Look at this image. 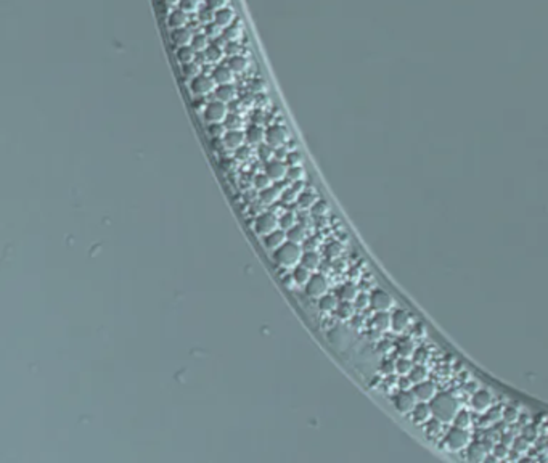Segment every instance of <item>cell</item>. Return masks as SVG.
Wrapping results in <instances>:
<instances>
[{"label": "cell", "instance_id": "32", "mask_svg": "<svg viewBox=\"0 0 548 463\" xmlns=\"http://www.w3.org/2000/svg\"><path fill=\"white\" fill-rule=\"evenodd\" d=\"M338 298L341 301H354L357 299V289L354 285H351V283H346V285H342L338 291Z\"/></svg>", "mask_w": 548, "mask_h": 463}, {"label": "cell", "instance_id": "6", "mask_svg": "<svg viewBox=\"0 0 548 463\" xmlns=\"http://www.w3.org/2000/svg\"><path fill=\"white\" fill-rule=\"evenodd\" d=\"M304 288H305L307 296L314 299H320L328 291V282H326V278L323 275H320V273H312V277H310V280L307 282V285Z\"/></svg>", "mask_w": 548, "mask_h": 463}, {"label": "cell", "instance_id": "20", "mask_svg": "<svg viewBox=\"0 0 548 463\" xmlns=\"http://www.w3.org/2000/svg\"><path fill=\"white\" fill-rule=\"evenodd\" d=\"M236 19L238 18H236L235 8H231V7H225L222 10H219V12H215V23L219 26H222L224 29L233 24Z\"/></svg>", "mask_w": 548, "mask_h": 463}, {"label": "cell", "instance_id": "24", "mask_svg": "<svg viewBox=\"0 0 548 463\" xmlns=\"http://www.w3.org/2000/svg\"><path fill=\"white\" fill-rule=\"evenodd\" d=\"M227 65L231 68V71H233L235 74H241V72H245L247 68H249V60L243 55H235V56H229Z\"/></svg>", "mask_w": 548, "mask_h": 463}, {"label": "cell", "instance_id": "55", "mask_svg": "<svg viewBox=\"0 0 548 463\" xmlns=\"http://www.w3.org/2000/svg\"><path fill=\"white\" fill-rule=\"evenodd\" d=\"M399 352L402 356H407V354H410V352H412V343H410V339L408 338H402L400 339V343H399Z\"/></svg>", "mask_w": 548, "mask_h": 463}, {"label": "cell", "instance_id": "59", "mask_svg": "<svg viewBox=\"0 0 548 463\" xmlns=\"http://www.w3.org/2000/svg\"><path fill=\"white\" fill-rule=\"evenodd\" d=\"M317 243H318V240L314 238V236L312 238H307L305 240V248H307V251H315V248L318 246Z\"/></svg>", "mask_w": 548, "mask_h": 463}, {"label": "cell", "instance_id": "34", "mask_svg": "<svg viewBox=\"0 0 548 463\" xmlns=\"http://www.w3.org/2000/svg\"><path fill=\"white\" fill-rule=\"evenodd\" d=\"M318 199H317V196H315V195L312 193V192H307V190H304L301 195H299V198H298V204L301 208H304V209H312L314 208V204L317 203Z\"/></svg>", "mask_w": 548, "mask_h": 463}, {"label": "cell", "instance_id": "21", "mask_svg": "<svg viewBox=\"0 0 548 463\" xmlns=\"http://www.w3.org/2000/svg\"><path fill=\"white\" fill-rule=\"evenodd\" d=\"M215 100H220L224 103H230L236 98V87L233 84H222V86H217L214 92Z\"/></svg>", "mask_w": 548, "mask_h": 463}, {"label": "cell", "instance_id": "51", "mask_svg": "<svg viewBox=\"0 0 548 463\" xmlns=\"http://www.w3.org/2000/svg\"><path fill=\"white\" fill-rule=\"evenodd\" d=\"M241 47L238 42H225V53L229 56H235V55H241Z\"/></svg>", "mask_w": 548, "mask_h": 463}, {"label": "cell", "instance_id": "62", "mask_svg": "<svg viewBox=\"0 0 548 463\" xmlns=\"http://www.w3.org/2000/svg\"><path fill=\"white\" fill-rule=\"evenodd\" d=\"M383 368H384V370H386V373H391V372H392V368H394V365H392V364H388V365H383Z\"/></svg>", "mask_w": 548, "mask_h": 463}, {"label": "cell", "instance_id": "18", "mask_svg": "<svg viewBox=\"0 0 548 463\" xmlns=\"http://www.w3.org/2000/svg\"><path fill=\"white\" fill-rule=\"evenodd\" d=\"M190 21V15L187 12H183L182 8H174L171 15L167 17V24H169L171 29H177V28H185Z\"/></svg>", "mask_w": 548, "mask_h": 463}, {"label": "cell", "instance_id": "2", "mask_svg": "<svg viewBox=\"0 0 548 463\" xmlns=\"http://www.w3.org/2000/svg\"><path fill=\"white\" fill-rule=\"evenodd\" d=\"M433 415L439 420H452L457 417V402L449 394H439L431 402Z\"/></svg>", "mask_w": 548, "mask_h": 463}, {"label": "cell", "instance_id": "58", "mask_svg": "<svg viewBox=\"0 0 548 463\" xmlns=\"http://www.w3.org/2000/svg\"><path fill=\"white\" fill-rule=\"evenodd\" d=\"M288 155H289V150L286 148V145H284V146H278V148H275V158H277V160L286 161Z\"/></svg>", "mask_w": 548, "mask_h": 463}, {"label": "cell", "instance_id": "43", "mask_svg": "<svg viewBox=\"0 0 548 463\" xmlns=\"http://www.w3.org/2000/svg\"><path fill=\"white\" fill-rule=\"evenodd\" d=\"M273 185V180L270 177L267 176V174L264 172V174H257V176L254 177V187L257 188V190H265V188H268V187H272Z\"/></svg>", "mask_w": 548, "mask_h": 463}, {"label": "cell", "instance_id": "14", "mask_svg": "<svg viewBox=\"0 0 548 463\" xmlns=\"http://www.w3.org/2000/svg\"><path fill=\"white\" fill-rule=\"evenodd\" d=\"M194 37V33L190 28H177L171 31V40L176 47H183V45H190Z\"/></svg>", "mask_w": 548, "mask_h": 463}, {"label": "cell", "instance_id": "25", "mask_svg": "<svg viewBox=\"0 0 548 463\" xmlns=\"http://www.w3.org/2000/svg\"><path fill=\"white\" fill-rule=\"evenodd\" d=\"M282 190L277 185H272L261 192V201L264 204H275L278 199H282Z\"/></svg>", "mask_w": 548, "mask_h": 463}, {"label": "cell", "instance_id": "22", "mask_svg": "<svg viewBox=\"0 0 548 463\" xmlns=\"http://www.w3.org/2000/svg\"><path fill=\"white\" fill-rule=\"evenodd\" d=\"M433 417V409L428 404H416L412 410V418L415 423H428Z\"/></svg>", "mask_w": 548, "mask_h": 463}, {"label": "cell", "instance_id": "52", "mask_svg": "<svg viewBox=\"0 0 548 463\" xmlns=\"http://www.w3.org/2000/svg\"><path fill=\"white\" fill-rule=\"evenodd\" d=\"M468 425H470V415H468L466 412H460V413H457V417H455V426H458V428H466Z\"/></svg>", "mask_w": 548, "mask_h": 463}, {"label": "cell", "instance_id": "45", "mask_svg": "<svg viewBox=\"0 0 548 463\" xmlns=\"http://www.w3.org/2000/svg\"><path fill=\"white\" fill-rule=\"evenodd\" d=\"M229 127L225 125V123H215V124H209V134L214 137V139H224V135L227 134Z\"/></svg>", "mask_w": 548, "mask_h": 463}, {"label": "cell", "instance_id": "30", "mask_svg": "<svg viewBox=\"0 0 548 463\" xmlns=\"http://www.w3.org/2000/svg\"><path fill=\"white\" fill-rule=\"evenodd\" d=\"M209 40L211 39L204 33H198V34H194V37H193L192 44H190V45L193 47V50L196 52L198 55H201V53H204V52H206V49L211 45Z\"/></svg>", "mask_w": 548, "mask_h": 463}, {"label": "cell", "instance_id": "12", "mask_svg": "<svg viewBox=\"0 0 548 463\" xmlns=\"http://www.w3.org/2000/svg\"><path fill=\"white\" fill-rule=\"evenodd\" d=\"M211 76L214 77L217 86H222V84H233L235 72L231 71V68L229 65H215L212 72H211Z\"/></svg>", "mask_w": 548, "mask_h": 463}, {"label": "cell", "instance_id": "10", "mask_svg": "<svg viewBox=\"0 0 548 463\" xmlns=\"http://www.w3.org/2000/svg\"><path fill=\"white\" fill-rule=\"evenodd\" d=\"M224 145L229 150H238L246 143V134L241 129H229L224 135Z\"/></svg>", "mask_w": 548, "mask_h": 463}, {"label": "cell", "instance_id": "3", "mask_svg": "<svg viewBox=\"0 0 548 463\" xmlns=\"http://www.w3.org/2000/svg\"><path fill=\"white\" fill-rule=\"evenodd\" d=\"M203 118L209 124L225 123V119L229 118V107H227V103L220 102V100H214V102H209L206 107H204V109H203Z\"/></svg>", "mask_w": 548, "mask_h": 463}, {"label": "cell", "instance_id": "47", "mask_svg": "<svg viewBox=\"0 0 548 463\" xmlns=\"http://www.w3.org/2000/svg\"><path fill=\"white\" fill-rule=\"evenodd\" d=\"M328 211H330L328 203L323 201V199H318V201L315 203V204H314V208H312L314 215H325Z\"/></svg>", "mask_w": 548, "mask_h": 463}, {"label": "cell", "instance_id": "5", "mask_svg": "<svg viewBox=\"0 0 548 463\" xmlns=\"http://www.w3.org/2000/svg\"><path fill=\"white\" fill-rule=\"evenodd\" d=\"M277 229H280V220L272 213H261L254 220V232L261 236L272 233Z\"/></svg>", "mask_w": 548, "mask_h": 463}, {"label": "cell", "instance_id": "63", "mask_svg": "<svg viewBox=\"0 0 548 463\" xmlns=\"http://www.w3.org/2000/svg\"><path fill=\"white\" fill-rule=\"evenodd\" d=\"M424 356H426V352H424V351H420V352H416V354H415L416 359H423Z\"/></svg>", "mask_w": 548, "mask_h": 463}, {"label": "cell", "instance_id": "4", "mask_svg": "<svg viewBox=\"0 0 548 463\" xmlns=\"http://www.w3.org/2000/svg\"><path fill=\"white\" fill-rule=\"evenodd\" d=\"M215 89H217V82L211 74H199L190 81V90L196 97H208L215 92Z\"/></svg>", "mask_w": 548, "mask_h": 463}, {"label": "cell", "instance_id": "53", "mask_svg": "<svg viewBox=\"0 0 548 463\" xmlns=\"http://www.w3.org/2000/svg\"><path fill=\"white\" fill-rule=\"evenodd\" d=\"M225 125L229 129H240L241 127V119L236 114H229V118L225 119Z\"/></svg>", "mask_w": 548, "mask_h": 463}, {"label": "cell", "instance_id": "33", "mask_svg": "<svg viewBox=\"0 0 548 463\" xmlns=\"http://www.w3.org/2000/svg\"><path fill=\"white\" fill-rule=\"evenodd\" d=\"M391 325L396 331H402L405 328V325H407V314H405V310H396L392 314Z\"/></svg>", "mask_w": 548, "mask_h": 463}, {"label": "cell", "instance_id": "19", "mask_svg": "<svg viewBox=\"0 0 548 463\" xmlns=\"http://www.w3.org/2000/svg\"><path fill=\"white\" fill-rule=\"evenodd\" d=\"M245 33V26L241 23V19H236L233 24L229 26V28L224 29L222 33V39L225 42H238L241 39V36Z\"/></svg>", "mask_w": 548, "mask_h": 463}, {"label": "cell", "instance_id": "31", "mask_svg": "<svg viewBox=\"0 0 548 463\" xmlns=\"http://www.w3.org/2000/svg\"><path fill=\"white\" fill-rule=\"evenodd\" d=\"M339 306L338 296H333V294H325L318 299V307L320 310H325V312H333Z\"/></svg>", "mask_w": 548, "mask_h": 463}, {"label": "cell", "instance_id": "40", "mask_svg": "<svg viewBox=\"0 0 548 463\" xmlns=\"http://www.w3.org/2000/svg\"><path fill=\"white\" fill-rule=\"evenodd\" d=\"M336 314L339 315V319H351L354 315V306L351 304V301H341L338 309H336Z\"/></svg>", "mask_w": 548, "mask_h": 463}, {"label": "cell", "instance_id": "57", "mask_svg": "<svg viewBox=\"0 0 548 463\" xmlns=\"http://www.w3.org/2000/svg\"><path fill=\"white\" fill-rule=\"evenodd\" d=\"M236 151V158H238V160H241V161H245V160H247V158L251 156V150L247 148V146H240L238 150H235Z\"/></svg>", "mask_w": 548, "mask_h": 463}, {"label": "cell", "instance_id": "17", "mask_svg": "<svg viewBox=\"0 0 548 463\" xmlns=\"http://www.w3.org/2000/svg\"><path fill=\"white\" fill-rule=\"evenodd\" d=\"M201 55L204 56V60L208 63H211V65H219L227 53H225V45H219V42H214V44H211L206 49V52Z\"/></svg>", "mask_w": 548, "mask_h": 463}, {"label": "cell", "instance_id": "44", "mask_svg": "<svg viewBox=\"0 0 548 463\" xmlns=\"http://www.w3.org/2000/svg\"><path fill=\"white\" fill-rule=\"evenodd\" d=\"M278 220H280V229H283V230H289L296 225V215H294L293 213L282 214L280 217H278Z\"/></svg>", "mask_w": 548, "mask_h": 463}, {"label": "cell", "instance_id": "38", "mask_svg": "<svg viewBox=\"0 0 548 463\" xmlns=\"http://www.w3.org/2000/svg\"><path fill=\"white\" fill-rule=\"evenodd\" d=\"M489 404H491V396H489L486 391H479L476 396L473 397V407L477 410L486 409Z\"/></svg>", "mask_w": 548, "mask_h": 463}, {"label": "cell", "instance_id": "28", "mask_svg": "<svg viewBox=\"0 0 548 463\" xmlns=\"http://www.w3.org/2000/svg\"><path fill=\"white\" fill-rule=\"evenodd\" d=\"M291 273H293L294 280H296V283L299 286H305L307 285V282L310 280V277H312V270H309L307 267H304L302 264L294 267Z\"/></svg>", "mask_w": 548, "mask_h": 463}, {"label": "cell", "instance_id": "61", "mask_svg": "<svg viewBox=\"0 0 548 463\" xmlns=\"http://www.w3.org/2000/svg\"><path fill=\"white\" fill-rule=\"evenodd\" d=\"M162 2H166L167 5H171V7H178L180 0H162Z\"/></svg>", "mask_w": 548, "mask_h": 463}, {"label": "cell", "instance_id": "23", "mask_svg": "<svg viewBox=\"0 0 548 463\" xmlns=\"http://www.w3.org/2000/svg\"><path fill=\"white\" fill-rule=\"evenodd\" d=\"M196 56H198V53L193 50V47H192V45L177 47L176 58H177V61L180 63V65H188V63L196 61Z\"/></svg>", "mask_w": 548, "mask_h": 463}, {"label": "cell", "instance_id": "64", "mask_svg": "<svg viewBox=\"0 0 548 463\" xmlns=\"http://www.w3.org/2000/svg\"><path fill=\"white\" fill-rule=\"evenodd\" d=\"M497 450H498V455H503V454H505V452H503V450H505L503 447H497Z\"/></svg>", "mask_w": 548, "mask_h": 463}, {"label": "cell", "instance_id": "16", "mask_svg": "<svg viewBox=\"0 0 548 463\" xmlns=\"http://www.w3.org/2000/svg\"><path fill=\"white\" fill-rule=\"evenodd\" d=\"M288 241V236H286V230L283 229H277L273 230L272 233H268L264 236V245L267 249H278L283 243H286Z\"/></svg>", "mask_w": 548, "mask_h": 463}, {"label": "cell", "instance_id": "36", "mask_svg": "<svg viewBox=\"0 0 548 463\" xmlns=\"http://www.w3.org/2000/svg\"><path fill=\"white\" fill-rule=\"evenodd\" d=\"M305 177V171L302 166H289L286 178L289 182H302Z\"/></svg>", "mask_w": 548, "mask_h": 463}, {"label": "cell", "instance_id": "35", "mask_svg": "<svg viewBox=\"0 0 548 463\" xmlns=\"http://www.w3.org/2000/svg\"><path fill=\"white\" fill-rule=\"evenodd\" d=\"M183 74H185V77H188L190 81L194 77H198L199 74H203L201 63L193 61V63H188V65H183Z\"/></svg>", "mask_w": 548, "mask_h": 463}, {"label": "cell", "instance_id": "37", "mask_svg": "<svg viewBox=\"0 0 548 463\" xmlns=\"http://www.w3.org/2000/svg\"><path fill=\"white\" fill-rule=\"evenodd\" d=\"M196 15H198L199 23H201L203 26H206V24H209V23H214V21H215V10L209 8L208 5H206V7H204V8L199 10V12H198Z\"/></svg>", "mask_w": 548, "mask_h": 463}, {"label": "cell", "instance_id": "54", "mask_svg": "<svg viewBox=\"0 0 548 463\" xmlns=\"http://www.w3.org/2000/svg\"><path fill=\"white\" fill-rule=\"evenodd\" d=\"M229 3H230V0H208V7L215 10V12H219V10L229 7Z\"/></svg>", "mask_w": 548, "mask_h": 463}, {"label": "cell", "instance_id": "27", "mask_svg": "<svg viewBox=\"0 0 548 463\" xmlns=\"http://www.w3.org/2000/svg\"><path fill=\"white\" fill-rule=\"evenodd\" d=\"M286 236H288V241L302 245V243H305V240H307V232H305V229L302 227V225L296 224L293 229L286 230Z\"/></svg>", "mask_w": 548, "mask_h": 463}, {"label": "cell", "instance_id": "13", "mask_svg": "<svg viewBox=\"0 0 548 463\" xmlns=\"http://www.w3.org/2000/svg\"><path fill=\"white\" fill-rule=\"evenodd\" d=\"M246 143L249 145H254V146H259L262 143H265V139H267V129H264L262 125H249V127L246 129Z\"/></svg>", "mask_w": 548, "mask_h": 463}, {"label": "cell", "instance_id": "8", "mask_svg": "<svg viewBox=\"0 0 548 463\" xmlns=\"http://www.w3.org/2000/svg\"><path fill=\"white\" fill-rule=\"evenodd\" d=\"M288 167L289 166L286 164V161H282V160H277V158H273V160L265 162L264 172L272 178L273 182L278 183V182H282L283 178H286Z\"/></svg>", "mask_w": 548, "mask_h": 463}, {"label": "cell", "instance_id": "42", "mask_svg": "<svg viewBox=\"0 0 548 463\" xmlns=\"http://www.w3.org/2000/svg\"><path fill=\"white\" fill-rule=\"evenodd\" d=\"M373 325L376 330H386L391 325V317L386 312H378L373 319Z\"/></svg>", "mask_w": 548, "mask_h": 463}, {"label": "cell", "instance_id": "50", "mask_svg": "<svg viewBox=\"0 0 548 463\" xmlns=\"http://www.w3.org/2000/svg\"><path fill=\"white\" fill-rule=\"evenodd\" d=\"M299 195H301V193H298V192L291 187V188H288V190H283V193H282V199H283L284 203H293V201H298Z\"/></svg>", "mask_w": 548, "mask_h": 463}, {"label": "cell", "instance_id": "60", "mask_svg": "<svg viewBox=\"0 0 548 463\" xmlns=\"http://www.w3.org/2000/svg\"><path fill=\"white\" fill-rule=\"evenodd\" d=\"M283 283H284V286H288V288L298 286V283H296V280H294L293 273H289V275H286V277H284V278H283Z\"/></svg>", "mask_w": 548, "mask_h": 463}, {"label": "cell", "instance_id": "26", "mask_svg": "<svg viewBox=\"0 0 548 463\" xmlns=\"http://www.w3.org/2000/svg\"><path fill=\"white\" fill-rule=\"evenodd\" d=\"M413 394L420 401H429L434 394V386L431 383H416V386H413Z\"/></svg>", "mask_w": 548, "mask_h": 463}, {"label": "cell", "instance_id": "1", "mask_svg": "<svg viewBox=\"0 0 548 463\" xmlns=\"http://www.w3.org/2000/svg\"><path fill=\"white\" fill-rule=\"evenodd\" d=\"M302 248L301 245L293 243V241H286L280 248L273 251V259L278 266L286 267V269H294L296 266L301 264L302 259Z\"/></svg>", "mask_w": 548, "mask_h": 463}, {"label": "cell", "instance_id": "39", "mask_svg": "<svg viewBox=\"0 0 548 463\" xmlns=\"http://www.w3.org/2000/svg\"><path fill=\"white\" fill-rule=\"evenodd\" d=\"M178 8H182L183 12L190 13H198L201 10V0H180L178 3Z\"/></svg>", "mask_w": 548, "mask_h": 463}, {"label": "cell", "instance_id": "48", "mask_svg": "<svg viewBox=\"0 0 548 463\" xmlns=\"http://www.w3.org/2000/svg\"><path fill=\"white\" fill-rule=\"evenodd\" d=\"M426 378V370L423 367H415L412 373H410V380L413 383H421Z\"/></svg>", "mask_w": 548, "mask_h": 463}, {"label": "cell", "instance_id": "29", "mask_svg": "<svg viewBox=\"0 0 548 463\" xmlns=\"http://www.w3.org/2000/svg\"><path fill=\"white\" fill-rule=\"evenodd\" d=\"M320 256L317 251H305L302 254V259H301V264L304 267H307L309 270H317L320 267Z\"/></svg>", "mask_w": 548, "mask_h": 463}, {"label": "cell", "instance_id": "41", "mask_svg": "<svg viewBox=\"0 0 548 463\" xmlns=\"http://www.w3.org/2000/svg\"><path fill=\"white\" fill-rule=\"evenodd\" d=\"M222 33H224V28L222 26H219L217 23H209V24H206L204 26V34L208 36L209 39H219V37H222Z\"/></svg>", "mask_w": 548, "mask_h": 463}, {"label": "cell", "instance_id": "15", "mask_svg": "<svg viewBox=\"0 0 548 463\" xmlns=\"http://www.w3.org/2000/svg\"><path fill=\"white\" fill-rule=\"evenodd\" d=\"M445 443H447V445H449L452 450L461 449V447H465L468 444L466 433L463 431V428H458V426H455V428L452 429L449 434H447Z\"/></svg>", "mask_w": 548, "mask_h": 463}, {"label": "cell", "instance_id": "46", "mask_svg": "<svg viewBox=\"0 0 548 463\" xmlns=\"http://www.w3.org/2000/svg\"><path fill=\"white\" fill-rule=\"evenodd\" d=\"M259 155H261L262 160L267 162V161H270V160H273V158H275V148H273L272 145H268L267 142H265V143L259 145Z\"/></svg>", "mask_w": 548, "mask_h": 463}, {"label": "cell", "instance_id": "49", "mask_svg": "<svg viewBox=\"0 0 548 463\" xmlns=\"http://www.w3.org/2000/svg\"><path fill=\"white\" fill-rule=\"evenodd\" d=\"M286 164L288 166H302V156L299 151H289V155L286 158Z\"/></svg>", "mask_w": 548, "mask_h": 463}, {"label": "cell", "instance_id": "11", "mask_svg": "<svg viewBox=\"0 0 548 463\" xmlns=\"http://www.w3.org/2000/svg\"><path fill=\"white\" fill-rule=\"evenodd\" d=\"M415 394L413 392H410V391H402L399 394V396H396V399H394V407H396L397 410L400 413H408V412H412L413 410V407H415Z\"/></svg>", "mask_w": 548, "mask_h": 463}, {"label": "cell", "instance_id": "7", "mask_svg": "<svg viewBox=\"0 0 548 463\" xmlns=\"http://www.w3.org/2000/svg\"><path fill=\"white\" fill-rule=\"evenodd\" d=\"M289 140V134L284 125L282 124H273L267 129V139L265 142L268 145H272L273 148H278V146H284Z\"/></svg>", "mask_w": 548, "mask_h": 463}, {"label": "cell", "instance_id": "56", "mask_svg": "<svg viewBox=\"0 0 548 463\" xmlns=\"http://www.w3.org/2000/svg\"><path fill=\"white\" fill-rule=\"evenodd\" d=\"M396 368H397V372L399 373H408L410 370H412V365H410V362L408 360H405V359H400L397 364H396Z\"/></svg>", "mask_w": 548, "mask_h": 463}, {"label": "cell", "instance_id": "9", "mask_svg": "<svg viewBox=\"0 0 548 463\" xmlns=\"http://www.w3.org/2000/svg\"><path fill=\"white\" fill-rule=\"evenodd\" d=\"M370 306L376 309L378 312H386L388 309L392 307V298L383 289H375L370 296Z\"/></svg>", "mask_w": 548, "mask_h": 463}]
</instances>
